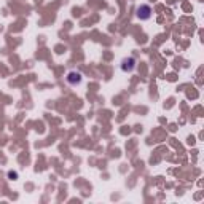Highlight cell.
Returning a JSON list of instances; mask_svg holds the SVG:
<instances>
[{
  "mask_svg": "<svg viewBox=\"0 0 204 204\" xmlns=\"http://www.w3.org/2000/svg\"><path fill=\"white\" fill-rule=\"evenodd\" d=\"M151 7L150 5H147V3H144V5H140L139 8H137V18L140 19V21H147V19H150L151 18Z\"/></svg>",
  "mask_w": 204,
  "mask_h": 204,
  "instance_id": "cell-1",
  "label": "cell"
},
{
  "mask_svg": "<svg viewBox=\"0 0 204 204\" xmlns=\"http://www.w3.org/2000/svg\"><path fill=\"white\" fill-rule=\"evenodd\" d=\"M65 80H67V83H69L70 86H77V84H80V83L83 81V77H81V74H80V72L72 70V72L67 74Z\"/></svg>",
  "mask_w": 204,
  "mask_h": 204,
  "instance_id": "cell-2",
  "label": "cell"
},
{
  "mask_svg": "<svg viewBox=\"0 0 204 204\" xmlns=\"http://www.w3.org/2000/svg\"><path fill=\"white\" fill-rule=\"evenodd\" d=\"M121 70L123 72H132L134 69H135V59L134 58H125L123 61H121Z\"/></svg>",
  "mask_w": 204,
  "mask_h": 204,
  "instance_id": "cell-3",
  "label": "cell"
},
{
  "mask_svg": "<svg viewBox=\"0 0 204 204\" xmlns=\"http://www.w3.org/2000/svg\"><path fill=\"white\" fill-rule=\"evenodd\" d=\"M8 176L11 177V180H16V177H18V174H16V172H10Z\"/></svg>",
  "mask_w": 204,
  "mask_h": 204,
  "instance_id": "cell-4",
  "label": "cell"
}]
</instances>
